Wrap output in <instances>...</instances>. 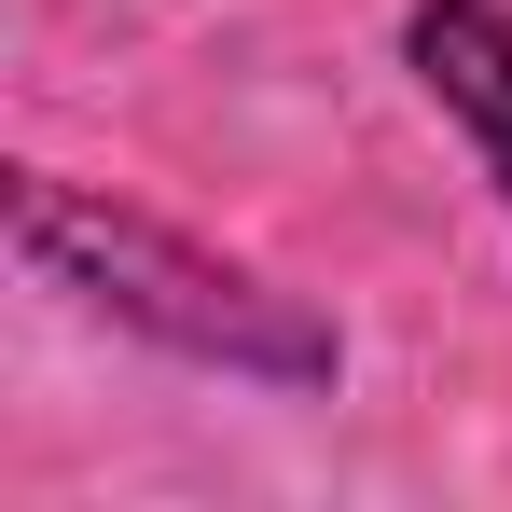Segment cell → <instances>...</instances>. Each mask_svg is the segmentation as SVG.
Wrapping results in <instances>:
<instances>
[{"mask_svg": "<svg viewBox=\"0 0 512 512\" xmlns=\"http://www.w3.org/2000/svg\"><path fill=\"white\" fill-rule=\"evenodd\" d=\"M14 236H28L42 263H84V277H111V263H125V277H167V291H111V305H125V319H167V333L208 346V360H263V374H319V360H333L305 319H277L263 291H236V277H208V263L153 250L139 222H84L56 180H28V194H14Z\"/></svg>", "mask_w": 512, "mask_h": 512, "instance_id": "1", "label": "cell"}, {"mask_svg": "<svg viewBox=\"0 0 512 512\" xmlns=\"http://www.w3.org/2000/svg\"><path fill=\"white\" fill-rule=\"evenodd\" d=\"M416 84L471 125L485 180L512 194V14H499V0H429V14H416Z\"/></svg>", "mask_w": 512, "mask_h": 512, "instance_id": "2", "label": "cell"}]
</instances>
